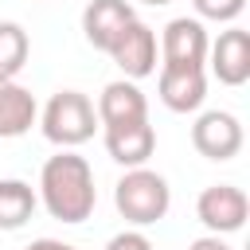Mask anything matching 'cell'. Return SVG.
<instances>
[{
	"instance_id": "obj_15",
	"label": "cell",
	"mask_w": 250,
	"mask_h": 250,
	"mask_svg": "<svg viewBox=\"0 0 250 250\" xmlns=\"http://www.w3.org/2000/svg\"><path fill=\"white\" fill-rule=\"evenodd\" d=\"M31 39L16 20H0V78H16L27 66Z\"/></svg>"
},
{
	"instance_id": "obj_18",
	"label": "cell",
	"mask_w": 250,
	"mask_h": 250,
	"mask_svg": "<svg viewBox=\"0 0 250 250\" xmlns=\"http://www.w3.org/2000/svg\"><path fill=\"white\" fill-rule=\"evenodd\" d=\"M188 250H230V246L223 242V234H203V238L188 242Z\"/></svg>"
},
{
	"instance_id": "obj_11",
	"label": "cell",
	"mask_w": 250,
	"mask_h": 250,
	"mask_svg": "<svg viewBox=\"0 0 250 250\" xmlns=\"http://www.w3.org/2000/svg\"><path fill=\"white\" fill-rule=\"evenodd\" d=\"M105 129V152L121 168H141L156 152V129L145 121H125V125H102Z\"/></svg>"
},
{
	"instance_id": "obj_7",
	"label": "cell",
	"mask_w": 250,
	"mask_h": 250,
	"mask_svg": "<svg viewBox=\"0 0 250 250\" xmlns=\"http://www.w3.org/2000/svg\"><path fill=\"white\" fill-rule=\"evenodd\" d=\"M109 59L121 66V74L125 78H148V74H156V66H160V43H156V31L148 27V23H141V20H133L125 31H121V39L109 47Z\"/></svg>"
},
{
	"instance_id": "obj_17",
	"label": "cell",
	"mask_w": 250,
	"mask_h": 250,
	"mask_svg": "<svg viewBox=\"0 0 250 250\" xmlns=\"http://www.w3.org/2000/svg\"><path fill=\"white\" fill-rule=\"evenodd\" d=\"M105 250H152V242L141 234V230H121L105 242Z\"/></svg>"
},
{
	"instance_id": "obj_12",
	"label": "cell",
	"mask_w": 250,
	"mask_h": 250,
	"mask_svg": "<svg viewBox=\"0 0 250 250\" xmlns=\"http://www.w3.org/2000/svg\"><path fill=\"white\" fill-rule=\"evenodd\" d=\"M98 125H125V121H145L148 102L133 78H117L98 94Z\"/></svg>"
},
{
	"instance_id": "obj_20",
	"label": "cell",
	"mask_w": 250,
	"mask_h": 250,
	"mask_svg": "<svg viewBox=\"0 0 250 250\" xmlns=\"http://www.w3.org/2000/svg\"><path fill=\"white\" fill-rule=\"evenodd\" d=\"M141 4H152L156 8V4H172V0H141Z\"/></svg>"
},
{
	"instance_id": "obj_1",
	"label": "cell",
	"mask_w": 250,
	"mask_h": 250,
	"mask_svg": "<svg viewBox=\"0 0 250 250\" xmlns=\"http://www.w3.org/2000/svg\"><path fill=\"white\" fill-rule=\"evenodd\" d=\"M39 203L47 207L51 219L59 223H86L98 207V188H94V168L86 156L62 148L47 156L39 172Z\"/></svg>"
},
{
	"instance_id": "obj_8",
	"label": "cell",
	"mask_w": 250,
	"mask_h": 250,
	"mask_svg": "<svg viewBox=\"0 0 250 250\" xmlns=\"http://www.w3.org/2000/svg\"><path fill=\"white\" fill-rule=\"evenodd\" d=\"M207 62L223 86H242L250 78V31L242 27L219 31V39H211L207 47Z\"/></svg>"
},
{
	"instance_id": "obj_19",
	"label": "cell",
	"mask_w": 250,
	"mask_h": 250,
	"mask_svg": "<svg viewBox=\"0 0 250 250\" xmlns=\"http://www.w3.org/2000/svg\"><path fill=\"white\" fill-rule=\"evenodd\" d=\"M23 250H78V246H70V242H62V238H35V242L23 246Z\"/></svg>"
},
{
	"instance_id": "obj_5",
	"label": "cell",
	"mask_w": 250,
	"mask_h": 250,
	"mask_svg": "<svg viewBox=\"0 0 250 250\" xmlns=\"http://www.w3.org/2000/svg\"><path fill=\"white\" fill-rule=\"evenodd\" d=\"M207 47H211V35H207L203 20L176 16L160 31V66H203Z\"/></svg>"
},
{
	"instance_id": "obj_9",
	"label": "cell",
	"mask_w": 250,
	"mask_h": 250,
	"mask_svg": "<svg viewBox=\"0 0 250 250\" xmlns=\"http://www.w3.org/2000/svg\"><path fill=\"white\" fill-rule=\"evenodd\" d=\"M133 4L129 0H90L86 12H82V35L94 51H105L121 39V31L133 23Z\"/></svg>"
},
{
	"instance_id": "obj_13",
	"label": "cell",
	"mask_w": 250,
	"mask_h": 250,
	"mask_svg": "<svg viewBox=\"0 0 250 250\" xmlns=\"http://www.w3.org/2000/svg\"><path fill=\"white\" fill-rule=\"evenodd\" d=\"M39 121L35 94L23 90L16 78H0V137H23Z\"/></svg>"
},
{
	"instance_id": "obj_10",
	"label": "cell",
	"mask_w": 250,
	"mask_h": 250,
	"mask_svg": "<svg viewBox=\"0 0 250 250\" xmlns=\"http://www.w3.org/2000/svg\"><path fill=\"white\" fill-rule=\"evenodd\" d=\"M156 90L172 113H195L207 98V74L203 66H160Z\"/></svg>"
},
{
	"instance_id": "obj_6",
	"label": "cell",
	"mask_w": 250,
	"mask_h": 250,
	"mask_svg": "<svg viewBox=\"0 0 250 250\" xmlns=\"http://www.w3.org/2000/svg\"><path fill=\"white\" fill-rule=\"evenodd\" d=\"M242 141H246L242 137V121L234 113H227V109H207L191 125V145L207 160H230V156H238Z\"/></svg>"
},
{
	"instance_id": "obj_3",
	"label": "cell",
	"mask_w": 250,
	"mask_h": 250,
	"mask_svg": "<svg viewBox=\"0 0 250 250\" xmlns=\"http://www.w3.org/2000/svg\"><path fill=\"white\" fill-rule=\"evenodd\" d=\"M39 125H43V137L59 148H74V145H86L98 129V109L94 102L82 94V90H59L51 94V102L43 105L39 113Z\"/></svg>"
},
{
	"instance_id": "obj_14",
	"label": "cell",
	"mask_w": 250,
	"mask_h": 250,
	"mask_svg": "<svg viewBox=\"0 0 250 250\" xmlns=\"http://www.w3.org/2000/svg\"><path fill=\"white\" fill-rule=\"evenodd\" d=\"M39 207V195L27 180H0V230H20Z\"/></svg>"
},
{
	"instance_id": "obj_4",
	"label": "cell",
	"mask_w": 250,
	"mask_h": 250,
	"mask_svg": "<svg viewBox=\"0 0 250 250\" xmlns=\"http://www.w3.org/2000/svg\"><path fill=\"white\" fill-rule=\"evenodd\" d=\"M195 215L207 227V234H234V230H242V223L250 215V199L234 184H211L199 191Z\"/></svg>"
},
{
	"instance_id": "obj_16",
	"label": "cell",
	"mask_w": 250,
	"mask_h": 250,
	"mask_svg": "<svg viewBox=\"0 0 250 250\" xmlns=\"http://www.w3.org/2000/svg\"><path fill=\"white\" fill-rule=\"evenodd\" d=\"M195 20H215V23H234L246 8V0H191Z\"/></svg>"
},
{
	"instance_id": "obj_2",
	"label": "cell",
	"mask_w": 250,
	"mask_h": 250,
	"mask_svg": "<svg viewBox=\"0 0 250 250\" xmlns=\"http://www.w3.org/2000/svg\"><path fill=\"white\" fill-rule=\"evenodd\" d=\"M113 203H117V211H121V219L125 223H133V227H152V223H160L164 215H168V207H172V188H168V180L160 176V172H152V168H125V176L117 180V188H113Z\"/></svg>"
}]
</instances>
